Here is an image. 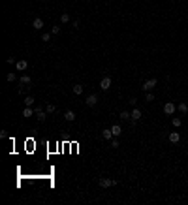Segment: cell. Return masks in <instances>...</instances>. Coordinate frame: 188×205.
<instances>
[{
    "label": "cell",
    "instance_id": "18",
    "mask_svg": "<svg viewBox=\"0 0 188 205\" xmlns=\"http://www.w3.org/2000/svg\"><path fill=\"white\" fill-rule=\"evenodd\" d=\"M34 96H27V98H25V105H28V107H30V105H34Z\"/></svg>",
    "mask_w": 188,
    "mask_h": 205
},
{
    "label": "cell",
    "instance_id": "27",
    "mask_svg": "<svg viewBox=\"0 0 188 205\" xmlns=\"http://www.w3.org/2000/svg\"><path fill=\"white\" fill-rule=\"evenodd\" d=\"M111 147L113 149H119V139H111Z\"/></svg>",
    "mask_w": 188,
    "mask_h": 205
},
{
    "label": "cell",
    "instance_id": "8",
    "mask_svg": "<svg viewBox=\"0 0 188 205\" xmlns=\"http://www.w3.org/2000/svg\"><path fill=\"white\" fill-rule=\"evenodd\" d=\"M32 27L36 28V30H41V28H43V19L36 17V19H34V21H32Z\"/></svg>",
    "mask_w": 188,
    "mask_h": 205
},
{
    "label": "cell",
    "instance_id": "13",
    "mask_svg": "<svg viewBox=\"0 0 188 205\" xmlns=\"http://www.w3.org/2000/svg\"><path fill=\"white\" fill-rule=\"evenodd\" d=\"M32 115H34V109H32V107H28V105H27V107L23 109V117H25V118H30Z\"/></svg>",
    "mask_w": 188,
    "mask_h": 205
},
{
    "label": "cell",
    "instance_id": "28",
    "mask_svg": "<svg viewBox=\"0 0 188 205\" xmlns=\"http://www.w3.org/2000/svg\"><path fill=\"white\" fill-rule=\"evenodd\" d=\"M6 62H8V64H17V60H15L13 57H8V60H6Z\"/></svg>",
    "mask_w": 188,
    "mask_h": 205
},
{
    "label": "cell",
    "instance_id": "3",
    "mask_svg": "<svg viewBox=\"0 0 188 205\" xmlns=\"http://www.w3.org/2000/svg\"><path fill=\"white\" fill-rule=\"evenodd\" d=\"M175 109H177V105H175L173 102H167V104L164 105V113H166V115H173Z\"/></svg>",
    "mask_w": 188,
    "mask_h": 205
},
{
    "label": "cell",
    "instance_id": "15",
    "mask_svg": "<svg viewBox=\"0 0 188 205\" xmlns=\"http://www.w3.org/2000/svg\"><path fill=\"white\" fill-rule=\"evenodd\" d=\"M111 132H113V136H121L122 128L119 126V124H113V126H111Z\"/></svg>",
    "mask_w": 188,
    "mask_h": 205
},
{
    "label": "cell",
    "instance_id": "20",
    "mask_svg": "<svg viewBox=\"0 0 188 205\" xmlns=\"http://www.w3.org/2000/svg\"><path fill=\"white\" fill-rule=\"evenodd\" d=\"M171 124H173L175 128H179L181 124H183V120H181V118H177V117H175V118H171Z\"/></svg>",
    "mask_w": 188,
    "mask_h": 205
},
{
    "label": "cell",
    "instance_id": "26",
    "mask_svg": "<svg viewBox=\"0 0 188 205\" xmlns=\"http://www.w3.org/2000/svg\"><path fill=\"white\" fill-rule=\"evenodd\" d=\"M41 40H43L45 43H47V41L51 40V34H47V32H43V34H41Z\"/></svg>",
    "mask_w": 188,
    "mask_h": 205
},
{
    "label": "cell",
    "instance_id": "9",
    "mask_svg": "<svg viewBox=\"0 0 188 205\" xmlns=\"http://www.w3.org/2000/svg\"><path fill=\"white\" fill-rule=\"evenodd\" d=\"M102 137H103V139H107V141H111L113 137H115V136H113V132H111V128H105V130L102 132Z\"/></svg>",
    "mask_w": 188,
    "mask_h": 205
},
{
    "label": "cell",
    "instance_id": "4",
    "mask_svg": "<svg viewBox=\"0 0 188 205\" xmlns=\"http://www.w3.org/2000/svg\"><path fill=\"white\" fill-rule=\"evenodd\" d=\"M100 87H102V91H107L109 87H111V77H102V81H100Z\"/></svg>",
    "mask_w": 188,
    "mask_h": 205
},
{
    "label": "cell",
    "instance_id": "1",
    "mask_svg": "<svg viewBox=\"0 0 188 205\" xmlns=\"http://www.w3.org/2000/svg\"><path fill=\"white\" fill-rule=\"evenodd\" d=\"M156 83H158V79H156V77H151V79H147V81L143 83V91L147 92V91H151V89H154V87H156Z\"/></svg>",
    "mask_w": 188,
    "mask_h": 205
},
{
    "label": "cell",
    "instance_id": "7",
    "mask_svg": "<svg viewBox=\"0 0 188 205\" xmlns=\"http://www.w3.org/2000/svg\"><path fill=\"white\" fill-rule=\"evenodd\" d=\"M15 68H17L19 72H25V70L28 68V62H27V60H17V64H15Z\"/></svg>",
    "mask_w": 188,
    "mask_h": 205
},
{
    "label": "cell",
    "instance_id": "6",
    "mask_svg": "<svg viewBox=\"0 0 188 205\" xmlns=\"http://www.w3.org/2000/svg\"><path fill=\"white\" fill-rule=\"evenodd\" d=\"M167 139H169L171 143H179L181 134H179V132H171V134H167Z\"/></svg>",
    "mask_w": 188,
    "mask_h": 205
},
{
    "label": "cell",
    "instance_id": "14",
    "mask_svg": "<svg viewBox=\"0 0 188 205\" xmlns=\"http://www.w3.org/2000/svg\"><path fill=\"white\" fill-rule=\"evenodd\" d=\"M130 115H132V120H139L143 113H141L139 109H132V113H130Z\"/></svg>",
    "mask_w": 188,
    "mask_h": 205
},
{
    "label": "cell",
    "instance_id": "17",
    "mask_svg": "<svg viewBox=\"0 0 188 205\" xmlns=\"http://www.w3.org/2000/svg\"><path fill=\"white\" fill-rule=\"evenodd\" d=\"M19 81H21L23 85H30V83H32V79L28 77V75H21V77H19Z\"/></svg>",
    "mask_w": 188,
    "mask_h": 205
},
{
    "label": "cell",
    "instance_id": "5",
    "mask_svg": "<svg viewBox=\"0 0 188 205\" xmlns=\"http://www.w3.org/2000/svg\"><path fill=\"white\" fill-rule=\"evenodd\" d=\"M96 104H98V94H90L89 98H87V105H89V107H94Z\"/></svg>",
    "mask_w": 188,
    "mask_h": 205
},
{
    "label": "cell",
    "instance_id": "2",
    "mask_svg": "<svg viewBox=\"0 0 188 205\" xmlns=\"http://www.w3.org/2000/svg\"><path fill=\"white\" fill-rule=\"evenodd\" d=\"M98 184H100L102 188H109V186H115L117 181H113V179H100Z\"/></svg>",
    "mask_w": 188,
    "mask_h": 205
},
{
    "label": "cell",
    "instance_id": "16",
    "mask_svg": "<svg viewBox=\"0 0 188 205\" xmlns=\"http://www.w3.org/2000/svg\"><path fill=\"white\" fill-rule=\"evenodd\" d=\"M177 109H179L181 113H188V104H184V102H181V104L177 105Z\"/></svg>",
    "mask_w": 188,
    "mask_h": 205
},
{
    "label": "cell",
    "instance_id": "10",
    "mask_svg": "<svg viewBox=\"0 0 188 205\" xmlns=\"http://www.w3.org/2000/svg\"><path fill=\"white\" fill-rule=\"evenodd\" d=\"M83 91H85V89H83V85H79V83L72 87V92H73L75 96H81V94H83Z\"/></svg>",
    "mask_w": 188,
    "mask_h": 205
},
{
    "label": "cell",
    "instance_id": "24",
    "mask_svg": "<svg viewBox=\"0 0 188 205\" xmlns=\"http://www.w3.org/2000/svg\"><path fill=\"white\" fill-rule=\"evenodd\" d=\"M145 100L147 102H154V94H152V92H145Z\"/></svg>",
    "mask_w": 188,
    "mask_h": 205
},
{
    "label": "cell",
    "instance_id": "11",
    "mask_svg": "<svg viewBox=\"0 0 188 205\" xmlns=\"http://www.w3.org/2000/svg\"><path fill=\"white\" fill-rule=\"evenodd\" d=\"M34 115L38 117V120H45V111L41 109V107H36V109H34Z\"/></svg>",
    "mask_w": 188,
    "mask_h": 205
},
{
    "label": "cell",
    "instance_id": "29",
    "mask_svg": "<svg viewBox=\"0 0 188 205\" xmlns=\"http://www.w3.org/2000/svg\"><path fill=\"white\" fill-rule=\"evenodd\" d=\"M0 137H2V139H4V137H8V132H6V130H0Z\"/></svg>",
    "mask_w": 188,
    "mask_h": 205
},
{
    "label": "cell",
    "instance_id": "23",
    "mask_svg": "<svg viewBox=\"0 0 188 205\" xmlns=\"http://www.w3.org/2000/svg\"><path fill=\"white\" fill-rule=\"evenodd\" d=\"M60 21L62 23H70V13H62L60 15Z\"/></svg>",
    "mask_w": 188,
    "mask_h": 205
},
{
    "label": "cell",
    "instance_id": "21",
    "mask_svg": "<svg viewBox=\"0 0 188 205\" xmlns=\"http://www.w3.org/2000/svg\"><path fill=\"white\" fill-rule=\"evenodd\" d=\"M15 79H17V77H15V73H6V81H8V83H13Z\"/></svg>",
    "mask_w": 188,
    "mask_h": 205
},
{
    "label": "cell",
    "instance_id": "22",
    "mask_svg": "<svg viewBox=\"0 0 188 205\" xmlns=\"http://www.w3.org/2000/svg\"><path fill=\"white\" fill-rule=\"evenodd\" d=\"M55 109H57V107H55L53 104H47V105H45V111H47V113H55Z\"/></svg>",
    "mask_w": 188,
    "mask_h": 205
},
{
    "label": "cell",
    "instance_id": "25",
    "mask_svg": "<svg viewBox=\"0 0 188 205\" xmlns=\"http://www.w3.org/2000/svg\"><path fill=\"white\" fill-rule=\"evenodd\" d=\"M51 34H55V36H58V34H60V27H57V25H55V27L51 28Z\"/></svg>",
    "mask_w": 188,
    "mask_h": 205
},
{
    "label": "cell",
    "instance_id": "19",
    "mask_svg": "<svg viewBox=\"0 0 188 205\" xmlns=\"http://www.w3.org/2000/svg\"><path fill=\"white\" fill-rule=\"evenodd\" d=\"M121 118H122V120H130L132 115L128 113V111H121Z\"/></svg>",
    "mask_w": 188,
    "mask_h": 205
},
{
    "label": "cell",
    "instance_id": "12",
    "mask_svg": "<svg viewBox=\"0 0 188 205\" xmlns=\"http://www.w3.org/2000/svg\"><path fill=\"white\" fill-rule=\"evenodd\" d=\"M64 118H66L68 122H72V120H75V113H73L72 109H68L66 113H64Z\"/></svg>",
    "mask_w": 188,
    "mask_h": 205
}]
</instances>
